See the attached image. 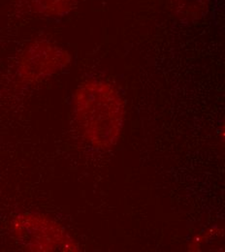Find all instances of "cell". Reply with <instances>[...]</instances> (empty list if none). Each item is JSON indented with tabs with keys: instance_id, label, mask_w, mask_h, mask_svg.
Returning a JSON list of instances; mask_svg holds the SVG:
<instances>
[{
	"instance_id": "cell-1",
	"label": "cell",
	"mask_w": 225,
	"mask_h": 252,
	"mask_svg": "<svg viewBox=\"0 0 225 252\" xmlns=\"http://www.w3.org/2000/svg\"><path fill=\"white\" fill-rule=\"evenodd\" d=\"M72 105L88 143L102 151L117 145L125 125L126 105L114 85L100 80L86 81L76 89Z\"/></svg>"
},
{
	"instance_id": "cell-2",
	"label": "cell",
	"mask_w": 225,
	"mask_h": 252,
	"mask_svg": "<svg viewBox=\"0 0 225 252\" xmlns=\"http://www.w3.org/2000/svg\"><path fill=\"white\" fill-rule=\"evenodd\" d=\"M14 239L26 252H80V246L60 223L37 213L20 214L11 222Z\"/></svg>"
},
{
	"instance_id": "cell-3",
	"label": "cell",
	"mask_w": 225,
	"mask_h": 252,
	"mask_svg": "<svg viewBox=\"0 0 225 252\" xmlns=\"http://www.w3.org/2000/svg\"><path fill=\"white\" fill-rule=\"evenodd\" d=\"M71 63V55L47 39L32 41L21 55L17 78L25 85L41 83L62 72Z\"/></svg>"
},
{
	"instance_id": "cell-4",
	"label": "cell",
	"mask_w": 225,
	"mask_h": 252,
	"mask_svg": "<svg viewBox=\"0 0 225 252\" xmlns=\"http://www.w3.org/2000/svg\"><path fill=\"white\" fill-rule=\"evenodd\" d=\"M29 12L47 18H62L76 9L79 0H25Z\"/></svg>"
},
{
	"instance_id": "cell-5",
	"label": "cell",
	"mask_w": 225,
	"mask_h": 252,
	"mask_svg": "<svg viewBox=\"0 0 225 252\" xmlns=\"http://www.w3.org/2000/svg\"><path fill=\"white\" fill-rule=\"evenodd\" d=\"M173 14L184 21H197L208 13L211 0H166Z\"/></svg>"
}]
</instances>
